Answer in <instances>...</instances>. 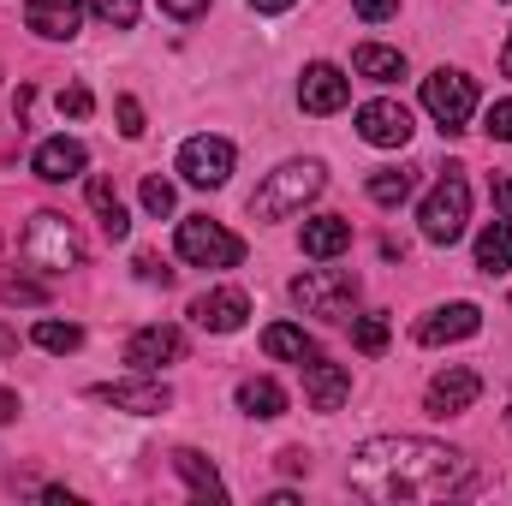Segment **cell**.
I'll use <instances>...</instances> for the list:
<instances>
[{"label":"cell","instance_id":"1","mask_svg":"<svg viewBox=\"0 0 512 506\" xmlns=\"http://www.w3.org/2000/svg\"><path fill=\"white\" fill-rule=\"evenodd\" d=\"M346 483L376 506H417V501H447L471 489V459L447 441L429 435H376L352 447Z\"/></svg>","mask_w":512,"mask_h":506},{"label":"cell","instance_id":"2","mask_svg":"<svg viewBox=\"0 0 512 506\" xmlns=\"http://www.w3.org/2000/svg\"><path fill=\"white\" fill-rule=\"evenodd\" d=\"M322 185H328L322 161H286V167H274V173L256 185L251 215H256V221H286V215H298L304 203H316V197H322Z\"/></svg>","mask_w":512,"mask_h":506},{"label":"cell","instance_id":"3","mask_svg":"<svg viewBox=\"0 0 512 506\" xmlns=\"http://www.w3.org/2000/svg\"><path fill=\"white\" fill-rule=\"evenodd\" d=\"M18 251H24L30 268H42V274H72V268L84 262V239H78V227H72L66 215L42 209V215H30V227H24Z\"/></svg>","mask_w":512,"mask_h":506},{"label":"cell","instance_id":"4","mask_svg":"<svg viewBox=\"0 0 512 506\" xmlns=\"http://www.w3.org/2000/svg\"><path fill=\"white\" fill-rule=\"evenodd\" d=\"M286 292H292V304H298L304 316L346 322L352 304H358V274H352V268H304V274H292Z\"/></svg>","mask_w":512,"mask_h":506},{"label":"cell","instance_id":"5","mask_svg":"<svg viewBox=\"0 0 512 506\" xmlns=\"http://www.w3.org/2000/svg\"><path fill=\"white\" fill-rule=\"evenodd\" d=\"M465 221H471V185H465V173H459V167H447V173H441V185L423 197L417 227H423V239H429V245H459V239H465Z\"/></svg>","mask_w":512,"mask_h":506},{"label":"cell","instance_id":"6","mask_svg":"<svg viewBox=\"0 0 512 506\" xmlns=\"http://www.w3.org/2000/svg\"><path fill=\"white\" fill-rule=\"evenodd\" d=\"M423 114L447 131V137H459V131L471 126V114H477V78H465L453 66L429 72L423 78Z\"/></svg>","mask_w":512,"mask_h":506},{"label":"cell","instance_id":"7","mask_svg":"<svg viewBox=\"0 0 512 506\" xmlns=\"http://www.w3.org/2000/svg\"><path fill=\"white\" fill-rule=\"evenodd\" d=\"M173 245H179V256H185L191 268H239V262H245V239L227 233V227L209 221V215H185L179 233H173Z\"/></svg>","mask_w":512,"mask_h":506},{"label":"cell","instance_id":"8","mask_svg":"<svg viewBox=\"0 0 512 506\" xmlns=\"http://www.w3.org/2000/svg\"><path fill=\"white\" fill-rule=\"evenodd\" d=\"M233 143L227 137H185L179 143V173H185V185H197V191H215V185H227L233 179Z\"/></svg>","mask_w":512,"mask_h":506},{"label":"cell","instance_id":"9","mask_svg":"<svg viewBox=\"0 0 512 506\" xmlns=\"http://www.w3.org/2000/svg\"><path fill=\"white\" fill-rule=\"evenodd\" d=\"M90 399H102V405H114V411H131V417H161V411L173 405V387L137 370L131 381H102V387H90Z\"/></svg>","mask_w":512,"mask_h":506},{"label":"cell","instance_id":"10","mask_svg":"<svg viewBox=\"0 0 512 506\" xmlns=\"http://www.w3.org/2000/svg\"><path fill=\"white\" fill-rule=\"evenodd\" d=\"M346 102H352V78H346L340 66H328V60L304 66V78H298V108H304V114L328 120V114H340Z\"/></svg>","mask_w":512,"mask_h":506},{"label":"cell","instance_id":"11","mask_svg":"<svg viewBox=\"0 0 512 506\" xmlns=\"http://www.w3.org/2000/svg\"><path fill=\"white\" fill-rule=\"evenodd\" d=\"M245 316H251L245 286H209V292H197V298H191V322H197L203 334H239V328H245Z\"/></svg>","mask_w":512,"mask_h":506},{"label":"cell","instance_id":"12","mask_svg":"<svg viewBox=\"0 0 512 506\" xmlns=\"http://www.w3.org/2000/svg\"><path fill=\"white\" fill-rule=\"evenodd\" d=\"M477 393H483V376H477L471 364H447L441 376L423 387V411H429V417H459V411L477 405Z\"/></svg>","mask_w":512,"mask_h":506},{"label":"cell","instance_id":"13","mask_svg":"<svg viewBox=\"0 0 512 506\" xmlns=\"http://www.w3.org/2000/svg\"><path fill=\"white\" fill-rule=\"evenodd\" d=\"M179 358H185V334L173 322H149V328H137L126 340V364L143 370V376H155L161 364H179Z\"/></svg>","mask_w":512,"mask_h":506},{"label":"cell","instance_id":"14","mask_svg":"<svg viewBox=\"0 0 512 506\" xmlns=\"http://www.w3.org/2000/svg\"><path fill=\"white\" fill-rule=\"evenodd\" d=\"M477 328H483V310L471 298H459V304H435L411 334H417V346H453V340H471Z\"/></svg>","mask_w":512,"mask_h":506},{"label":"cell","instance_id":"15","mask_svg":"<svg viewBox=\"0 0 512 506\" xmlns=\"http://www.w3.org/2000/svg\"><path fill=\"white\" fill-rule=\"evenodd\" d=\"M358 137L370 143V149H405L411 143V108L405 102H364L358 108Z\"/></svg>","mask_w":512,"mask_h":506},{"label":"cell","instance_id":"16","mask_svg":"<svg viewBox=\"0 0 512 506\" xmlns=\"http://www.w3.org/2000/svg\"><path fill=\"white\" fill-rule=\"evenodd\" d=\"M84 167H90V155H84L78 137H48V143H36V155H30V173L48 179V185H66V179H78Z\"/></svg>","mask_w":512,"mask_h":506},{"label":"cell","instance_id":"17","mask_svg":"<svg viewBox=\"0 0 512 506\" xmlns=\"http://www.w3.org/2000/svg\"><path fill=\"white\" fill-rule=\"evenodd\" d=\"M298 370H304V393H310L316 411H340V405L352 399V370H346V364H328V358L316 352V358L298 364Z\"/></svg>","mask_w":512,"mask_h":506},{"label":"cell","instance_id":"18","mask_svg":"<svg viewBox=\"0 0 512 506\" xmlns=\"http://www.w3.org/2000/svg\"><path fill=\"white\" fill-rule=\"evenodd\" d=\"M24 24L48 42H72L84 24V0H24Z\"/></svg>","mask_w":512,"mask_h":506},{"label":"cell","instance_id":"19","mask_svg":"<svg viewBox=\"0 0 512 506\" xmlns=\"http://www.w3.org/2000/svg\"><path fill=\"white\" fill-rule=\"evenodd\" d=\"M233 399H239V411H245V417H256V423H274V417H286V387H280L274 376H245Z\"/></svg>","mask_w":512,"mask_h":506},{"label":"cell","instance_id":"20","mask_svg":"<svg viewBox=\"0 0 512 506\" xmlns=\"http://www.w3.org/2000/svg\"><path fill=\"white\" fill-rule=\"evenodd\" d=\"M340 251H352V221H346V215H316V221H304V256L334 262Z\"/></svg>","mask_w":512,"mask_h":506},{"label":"cell","instance_id":"21","mask_svg":"<svg viewBox=\"0 0 512 506\" xmlns=\"http://www.w3.org/2000/svg\"><path fill=\"white\" fill-rule=\"evenodd\" d=\"M262 352L280 358V364H310L316 358V340L298 322H274V328H262Z\"/></svg>","mask_w":512,"mask_h":506},{"label":"cell","instance_id":"22","mask_svg":"<svg viewBox=\"0 0 512 506\" xmlns=\"http://www.w3.org/2000/svg\"><path fill=\"white\" fill-rule=\"evenodd\" d=\"M173 471H179V477L191 483V495H197V501H227V483H221V471H215V465H209L203 453L179 447V453H173Z\"/></svg>","mask_w":512,"mask_h":506},{"label":"cell","instance_id":"23","mask_svg":"<svg viewBox=\"0 0 512 506\" xmlns=\"http://www.w3.org/2000/svg\"><path fill=\"white\" fill-rule=\"evenodd\" d=\"M352 72L370 78V84H399V78H405V54H399V48H382V42H364V48L352 54Z\"/></svg>","mask_w":512,"mask_h":506},{"label":"cell","instance_id":"24","mask_svg":"<svg viewBox=\"0 0 512 506\" xmlns=\"http://www.w3.org/2000/svg\"><path fill=\"white\" fill-rule=\"evenodd\" d=\"M477 268L483 274H507L512 268V221H489L477 233Z\"/></svg>","mask_w":512,"mask_h":506},{"label":"cell","instance_id":"25","mask_svg":"<svg viewBox=\"0 0 512 506\" xmlns=\"http://www.w3.org/2000/svg\"><path fill=\"white\" fill-rule=\"evenodd\" d=\"M90 209H96V221H102L108 239H126L131 233V215H126V203L114 197V179H90Z\"/></svg>","mask_w":512,"mask_h":506},{"label":"cell","instance_id":"26","mask_svg":"<svg viewBox=\"0 0 512 506\" xmlns=\"http://www.w3.org/2000/svg\"><path fill=\"white\" fill-rule=\"evenodd\" d=\"M411 185H417V173L411 167H387V173H370V203H382V209H399L405 197H411Z\"/></svg>","mask_w":512,"mask_h":506},{"label":"cell","instance_id":"27","mask_svg":"<svg viewBox=\"0 0 512 506\" xmlns=\"http://www.w3.org/2000/svg\"><path fill=\"white\" fill-rule=\"evenodd\" d=\"M30 340H36L42 352L66 358V352H78V346H84V328H78V322H36V328H30Z\"/></svg>","mask_w":512,"mask_h":506},{"label":"cell","instance_id":"28","mask_svg":"<svg viewBox=\"0 0 512 506\" xmlns=\"http://www.w3.org/2000/svg\"><path fill=\"white\" fill-rule=\"evenodd\" d=\"M352 346L364 358H382L387 352V316H352Z\"/></svg>","mask_w":512,"mask_h":506},{"label":"cell","instance_id":"29","mask_svg":"<svg viewBox=\"0 0 512 506\" xmlns=\"http://www.w3.org/2000/svg\"><path fill=\"white\" fill-rule=\"evenodd\" d=\"M102 24H114V30H131L137 24V12H143V0H84Z\"/></svg>","mask_w":512,"mask_h":506},{"label":"cell","instance_id":"30","mask_svg":"<svg viewBox=\"0 0 512 506\" xmlns=\"http://www.w3.org/2000/svg\"><path fill=\"white\" fill-rule=\"evenodd\" d=\"M90 108H96V96H90L84 84H66V90H60V114H66V120H84Z\"/></svg>","mask_w":512,"mask_h":506},{"label":"cell","instance_id":"31","mask_svg":"<svg viewBox=\"0 0 512 506\" xmlns=\"http://www.w3.org/2000/svg\"><path fill=\"white\" fill-rule=\"evenodd\" d=\"M143 209L149 215H173V185L167 179H143Z\"/></svg>","mask_w":512,"mask_h":506},{"label":"cell","instance_id":"32","mask_svg":"<svg viewBox=\"0 0 512 506\" xmlns=\"http://www.w3.org/2000/svg\"><path fill=\"white\" fill-rule=\"evenodd\" d=\"M114 114H120V131H126V137H143V102H137V96H120V102H114Z\"/></svg>","mask_w":512,"mask_h":506},{"label":"cell","instance_id":"33","mask_svg":"<svg viewBox=\"0 0 512 506\" xmlns=\"http://www.w3.org/2000/svg\"><path fill=\"white\" fill-rule=\"evenodd\" d=\"M483 131H489L495 143H512V102H495V108L483 114Z\"/></svg>","mask_w":512,"mask_h":506},{"label":"cell","instance_id":"34","mask_svg":"<svg viewBox=\"0 0 512 506\" xmlns=\"http://www.w3.org/2000/svg\"><path fill=\"white\" fill-rule=\"evenodd\" d=\"M352 12H358L364 24H387V18L399 12V0H352Z\"/></svg>","mask_w":512,"mask_h":506},{"label":"cell","instance_id":"35","mask_svg":"<svg viewBox=\"0 0 512 506\" xmlns=\"http://www.w3.org/2000/svg\"><path fill=\"white\" fill-rule=\"evenodd\" d=\"M0 298H6V304H42V286H30V280H0Z\"/></svg>","mask_w":512,"mask_h":506},{"label":"cell","instance_id":"36","mask_svg":"<svg viewBox=\"0 0 512 506\" xmlns=\"http://www.w3.org/2000/svg\"><path fill=\"white\" fill-rule=\"evenodd\" d=\"M161 12H167V18H179V24H191V18H203V12H209V0H161Z\"/></svg>","mask_w":512,"mask_h":506},{"label":"cell","instance_id":"37","mask_svg":"<svg viewBox=\"0 0 512 506\" xmlns=\"http://www.w3.org/2000/svg\"><path fill=\"white\" fill-rule=\"evenodd\" d=\"M131 268H137V280H161V286L173 280V268H161V262H155L149 251H137V262H131Z\"/></svg>","mask_w":512,"mask_h":506},{"label":"cell","instance_id":"38","mask_svg":"<svg viewBox=\"0 0 512 506\" xmlns=\"http://www.w3.org/2000/svg\"><path fill=\"white\" fill-rule=\"evenodd\" d=\"M495 209H501V221H512V179H495Z\"/></svg>","mask_w":512,"mask_h":506},{"label":"cell","instance_id":"39","mask_svg":"<svg viewBox=\"0 0 512 506\" xmlns=\"http://www.w3.org/2000/svg\"><path fill=\"white\" fill-rule=\"evenodd\" d=\"M18 417V393L12 387H0V423H12Z\"/></svg>","mask_w":512,"mask_h":506},{"label":"cell","instance_id":"40","mask_svg":"<svg viewBox=\"0 0 512 506\" xmlns=\"http://www.w3.org/2000/svg\"><path fill=\"white\" fill-rule=\"evenodd\" d=\"M286 6H298V0H251V12H262V18H274V12H286Z\"/></svg>","mask_w":512,"mask_h":506},{"label":"cell","instance_id":"41","mask_svg":"<svg viewBox=\"0 0 512 506\" xmlns=\"http://www.w3.org/2000/svg\"><path fill=\"white\" fill-rule=\"evenodd\" d=\"M12 352H18V328H6V322H0V358H12Z\"/></svg>","mask_w":512,"mask_h":506},{"label":"cell","instance_id":"42","mask_svg":"<svg viewBox=\"0 0 512 506\" xmlns=\"http://www.w3.org/2000/svg\"><path fill=\"white\" fill-rule=\"evenodd\" d=\"M501 72L512 78V36H507V48H501Z\"/></svg>","mask_w":512,"mask_h":506},{"label":"cell","instance_id":"43","mask_svg":"<svg viewBox=\"0 0 512 506\" xmlns=\"http://www.w3.org/2000/svg\"><path fill=\"white\" fill-rule=\"evenodd\" d=\"M507 423H512V411H507Z\"/></svg>","mask_w":512,"mask_h":506}]
</instances>
